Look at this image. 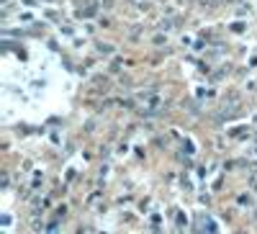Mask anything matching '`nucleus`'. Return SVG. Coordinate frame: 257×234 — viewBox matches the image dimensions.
<instances>
[]
</instances>
